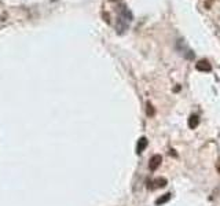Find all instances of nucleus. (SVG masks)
<instances>
[{
  "mask_svg": "<svg viewBox=\"0 0 220 206\" xmlns=\"http://www.w3.org/2000/svg\"><path fill=\"white\" fill-rule=\"evenodd\" d=\"M146 113H147L148 117H153V115H154V113H156V111H154V107L151 106V103H147V107H146Z\"/></svg>",
  "mask_w": 220,
  "mask_h": 206,
  "instance_id": "8",
  "label": "nucleus"
},
{
  "mask_svg": "<svg viewBox=\"0 0 220 206\" xmlns=\"http://www.w3.org/2000/svg\"><path fill=\"white\" fill-rule=\"evenodd\" d=\"M132 19H134V15H132V13L127 8V5H124V4L120 5V7H118V19H117V23H116V30H117L118 34H123V33L128 29Z\"/></svg>",
  "mask_w": 220,
  "mask_h": 206,
  "instance_id": "1",
  "label": "nucleus"
},
{
  "mask_svg": "<svg viewBox=\"0 0 220 206\" xmlns=\"http://www.w3.org/2000/svg\"><path fill=\"white\" fill-rule=\"evenodd\" d=\"M169 199H170V194H169V192H167V194H165V195H162V197H160L156 201V205H158V206H160V205H162V203H167Z\"/></svg>",
  "mask_w": 220,
  "mask_h": 206,
  "instance_id": "7",
  "label": "nucleus"
},
{
  "mask_svg": "<svg viewBox=\"0 0 220 206\" xmlns=\"http://www.w3.org/2000/svg\"><path fill=\"white\" fill-rule=\"evenodd\" d=\"M216 169H217V172L220 173V159L217 161V164H216Z\"/></svg>",
  "mask_w": 220,
  "mask_h": 206,
  "instance_id": "9",
  "label": "nucleus"
},
{
  "mask_svg": "<svg viewBox=\"0 0 220 206\" xmlns=\"http://www.w3.org/2000/svg\"><path fill=\"white\" fill-rule=\"evenodd\" d=\"M195 67H197V70H200V71H211L212 70L211 63H209V60H206V59L198 60V63L195 65Z\"/></svg>",
  "mask_w": 220,
  "mask_h": 206,
  "instance_id": "3",
  "label": "nucleus"
},
{
  "mask_svg": "<svg viewBox=\"0 0 220 206\" xmlns=\"http://www.w3.org/2000/svg\"><path fill=\"white\" fill-rule=\"evenodd\" d=\"M161 162H162V157L160 155V154L153 155L150 158V162H148V169L150 170H157L158 169V166L161 165Z\"/></svg>",
  "mask_w": 220,
  "mask_h": 206,
  "instance_id": "2",
  "label": "nucleus"
},
{
  "mask_svg": "<svg viewBox=\"0 0 220 206\" xmlns=\"http://www.w3.org/2000/svg\"><path fill=\"white\" fill-rule=\"evenodd\" d=\"M198 124H200V117H198L197 114H191L189 118V126L191 129H195L198 126Z\"/></svg>",
  "mask_w": 220,
  "mask_h": 206,
  "instance_id": "6",
  "label": "nucleus"
},
{
  "mask_svg": "<svg viewBox=\"0 0 220 206\" xmlns=\"http://www.w3.org/2000/svg\"><path fill=\"white\" fill-rule=\"evenodd\" d=\"M112 2H113V0H112Z\"/></svg>",
  "mask_w": 220,
  "mask_h": 206,
  "instance_id": "10",
  "label": "nucleus"
},
{
  "mask_svg": "<svg viewBox=\"0 0 220 206\" xmlns=\"http://www.w3.org/2000/svg\"><path fill=\"white\" fill-rule=\"evenodd\" d=\"M151 184H153V186H150V188H162V187L167 186V179L158 177L154 181H151Z\"/></svg>",
  "mask_w": 220,
  "mask_h": 206,
  "instance_id": "5",
  "label": "nucleus"
},
{
  "mask_svg": "<svg viewBox=\"0 0 220 206\" xmlns=\"http://www.w3.org/2000/svg\"><path fill=\"white\" fill-rule=\"evenodd\" d=\"M147 147V139L145 136H142L139 140H138V144H136V154H142L145 151V148Z\"/></svg>",
  "mask_w": 220,
  "mask_h": 206,
  "instance_id": "4",
  "label": "nucleus"
}]
</instances>
